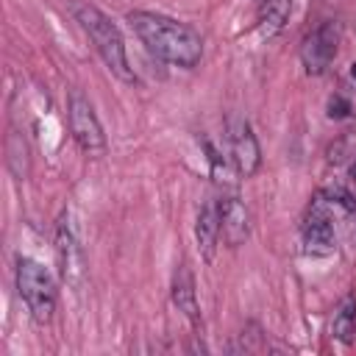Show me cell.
Instances as JSON below:
<instances>
[{"label":"cell","mask_w":356,"mask_h":356,"mask_svg":"<svg viewBox=\"0 0 356 356\" xmlns=\"http://www.w3.org/2000/svg\"><path fill=\"white\" fill-rule=\"evenodd\" d=\"M220 209V239L228 248H239L248 242L250 236V211L245 209V203L234 195L217 200Z\"/></svg>","instance_id":"ba28073f"},{"label":"cell","mask_w":356,"mask_h":356,"mask_svg":"<svg viewBox=\"0 0 356 356\" xmlns=\"http://www.w3.org/2000/svg\"><path fill=\"white\" fill-rule=\"evenodd\" d=\"M67 8L72 14V19L78 22V28L89 36L92 47L97 50L103 64L111 70V75H117L122 83H136V72L125 53V39H122L120 28L111 22V17H106L97 6H92L86 0H70Z\"/></svg>","instance_id":"3957f363"},{"label":"cell","mask_w":356,"mask_h":356,"mask_svg":"<svg viewBox=\"0 0 356 356\" xmlns=\"http://www.w3.org/2000/svg\"><path fill=\"white\" fill-rule=\"evenodd\" d=\"M17 292L28 306L33 323H50L56 312V284L44 264L31 256H17Z\"/></svg>","instance_id":"277c9868"},{"label":"cell","mask_w":356,"mask_h":356,"mask_svg":"<svg viewBox=\"0 0 356 356\" xmlns=\"http://www.w3.org/2000/svg\"><path fill=\"white\" fill-rule=\"evenodd\" d=\"M225 131H228L225 136H228V153H231L234 170L242 178H253L261 164V150H259V139H256L250 122L242 117H228Z\"/></svg>","instance_id":"52a82bcc"},{"label":"cell","mask_w":356,"mask_h":356,"mask_svg":"<svg viewBox=\"0 0 356 356\" xmlns=\"http://www.w3.org/2000/svg\"><path fill=\"white\" fill-rule=\"evenodd\" d=\"M325 108H328V117H331V120H345V117H350V111H353V108H350V100H348L345 95H339V92H334V95L328 97V106H325Z\"/></svg>","instance_id":"9a60e30c"},{"label":"cell","mask_w":356,"mask_h":356,"mask_svg":"<svg viewBox=\"0 0 356 356\" xmlns=\"http://www.w3.org/2000/svg\"><path fill=\"white\" fill-rule=\"evenodd\" d=\"M350 78H353V81H356V61H353V64H350Z\"/></svg>","instance_id":"e0dca14e"},{"label":"cell","mask_w":356,"mask_h":356,"mask_svg":"<svg viewBox=\"0 0 356 356\" xmlns=\"http://www.w3.org/2000/svg\"><path fill=\"white\" fill-rule=\"evenodd\" d=\"M350 181H353V184H356V161H353V164H350Z\"/></svg>","instance_id":"2e32d148"},{"label":"cell","mask_w":356,"mask_h":356,"mask_svg":"<svg viewBox=\"0 0 356 356\" xmlns=\"http://www.w3.org/2000/svg\"><path fill=\"white\" fill-rule=\"evenodd\" d=\"M195 239H197V250L206 261H214L217 245H220V209L214 200H209L195 220Z\"/></svg>","instance_id":"30bf717a"},{"label":"cell","mask_w":356,"mask_h":356,"mask_svg":"<svg viewBox=\"0 0 356 356\" xmlns=\"http://www.w3.org/2000/svg\"><path fill=\"white\" fill-rule=\"evenodd\" d=\"M128 25L136 33V39L147 47V53L167 64L192 70L203 58V36L181 19L156 11H131Z\"/></svg>","instance_id":"7a4b0ae2"},{"label":"cell","mask_w":356,"mask_h":356,"mask_svg":"<svg viewBox=\"0 0 356 356\" xmlns=\"http://www.w3.org/2000/svg\"><path fill=\"white\" fill-rule=\"evenodd\" d=\"M67 120H70V134L78 142V147L89 156H100L106 153V134L103 125L95 114V106L89 103V97L81 89H70L67 97Z\"/></svg>","instance_id":"5b68a950"},{"label":"cell","mask_w":356,"mask_h":356,"mask_svg":"<svg viewBox=\"0 0 356 356\" xmlns=\"http://www.w3.org/2000/svg\"><path fill=\"white\" fill-rule=\"evenodd\" d=\"M170 298H172V306L189 320V325L195 331L203 328V320H200V306H197V292H195V278L189 273L186 264H178L175 275H172V289H170Z\"/></svg>","instance_id":"9c48e42d"},{"label":"cell","mask_w":356,"mask_h":356,"mask_svg":"<svg viewBox=\"0 0 356 356\" xmlns=\"http://www.w3.org/2000/svg\"><path fill=\"white\" fill-rule=\"evenodd\" d=\"M300 239L309 256H331L342 242L356 248V197L345 189L317 192L306 209Z\"/></svg>","instance_id":"6da1fadb"},{"label":"cell","mask_w":356,"mask_h":356,"mask_svg":"<svg viewBox=\"0 0 356 356\" xmlns=\"http://www.w3.org/2000/svg\"><path fill=\"white\" fill-rule=\"evenodd\" d=\"M56 245H58V261H61V275H64V281H75V278L81 275V253H78L75 236H72V231H70L67 222H58Z\"/></svg>","instance_id":"7c38bea8"},{"label":"cell","mask_w":356,"mask_h":356,"mask_svg":"<svg viewBox=\"0 0 356 356\" xmlns=\"http://www.w3.org/2000/svg\"><path fill=\"white\" fill-rule=\"evenodd\" d=\"M331 337L342 345H353L356 339V298L353 295H345L334 312V320H331Z\"/></svg>","instance_id":"4fadbf2b"},{"label":"cell","mask_w":356,"mask_h":356,"mask_svg":"<svg viewBox=\"0 0 356 356\" xmlns=\"http://www.w3.org/2000/svg\"><path fill=\"white\" fill-rule=\"evenodd\" d=\"M292 17V0H264L256 17V28L264 39L281 33Z\"/></svg>","instance_id":"8fae6325"},{"label":"cell","mask_w":356,"mask_h":356,"mask_svg":"<svg viewBox=\"0 0 356 356\" xmlns=\"http://www.w3.org/2000/svg\"><path fill=\"white\" fill-rule=\"evenodd\" d=\"M339 42H342V22L339 19H323L300 42V64H303V70L309 75L328 72L331 61L339 53Z\"/></svg>","instance_id":"8992f818"},{"label":"cell","mask_w":356,"mask_h":356,"mask_svg":"<svg viewBox=\"0 0 356 356\" xmlns=\"http://www.w3.org/2000/svg\"><path fill=\"white\" fill-rule=\"evenodd\" d=\"M8 170L11 172H17V161H22L25 167H28V145H25V139L22 136H17V134H11L8 136Z\"/></svg>","instance_id":"5bb4252c"}]
</instances>
